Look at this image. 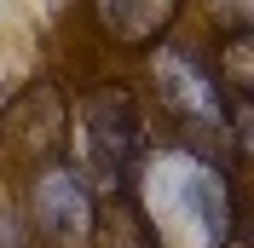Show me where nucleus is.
Instances as JSON below:
<instances>
[{
  "label": "nucleus",
  "instance_id": "nucleus-5",
  "mask_svg": "<svg viewBox=\"0 0 254 248\" xmlns=\"http://www.w3.org/2000/svg\"><path fill=\"white\" fill-rule=\"evenodd\" d=\"M179 0H98V17H104V29L127 47H150L162 41V29L174 23Z\"/></svg>",
  "mask_w": 254,
  "mask_h": 248
},
{
  "label": "nucleus",
  "instance_id": "nucleus-7",
  "mask_svg": "<svg viewBox=\"0 0 254 248\" xmlns=\"http://www.w3.org/2000/svg\"><path fill=\"white\" fill-rule=\"evenodd\" d=\"M243 23H249V0H225V29L237 35Z\"/></svg>",
  "mask_w": 254,
  "mask_h": 248
},
{
  "label": "nucleus",
  "instance_id": "nucleus-2",
  "mask_svg": "<svg viewBox=\"0 0 254 248\" xmlns=\"http://www.w3.org/2000/svg\"><path fill=\"white\" fill-rule=\"evenodd\" d=\"M81 144H87V168L104 190H122L139 179L144 122L127 87H93L81 98Z\"/></svg>",
  "mask_w": 254,
  "mask_h": 248
},
{
  "label": "nucleus",
  "instance_id": "nucleus-4",
  "mask_svg": "<svg viewBox=\"0 0 254 248\" xmlns=\"http://www.w3.org/2000/svg\"><path fill=\"white\" fill-rule=\"evenodd\" d=\"M156 81H162V98L179 110V122L208 127V133H220V127L231 122V116H225V93H220V81L208 75V69L190 58V52H162V58H156Z\"/></svg>",
  "mask_w": 254,
  "mask_h": 248
},
{
  "label": "nucleus",
  "instance_id": "nucleus-3",
  "mask_svg": "<svg viewBox=\"0 0 254 248\" xmlns=\"http://www.w3.org/2000/svg\"><path fill=\"white\" fill-rule=\"evenodd\" d=\"M29 202H35V225L47 231L52 248H81L87 237H93V225H98L93 196H87V185H81V173H69L64 162L41 168Z\"/></svg>",
  "mask_w": 254,
  "mask_h": 248
},
{
  "label": "nucleus",
  "instance_id": "nucleus-1",
  "mask_svg": "<svg viewBox=\"0 0 254 248\" xmlns=\"http://www.w3.org/2000/svg\"><path fill=\"white\" fill-rule=\"evenodd\" d=\"M144 190H150L144 231L156 248H225L237 208H231V185L214 162L162 156L144 173Z\"/></svg>",
  "mask_w": 254,
  "mask_h": 248
},
{
  "label": "nucleus",
  "instance_id": "nucleus-6",
  "mask_svg": "<svg viewBox=\"0 0 254 248\" xmlns=\"http://www.w3.org/2000/svg\"><path fill=\"white\" fill-rule=\"evenodd\" d=\"M0 248H29V243H23V225H17L12 208H0Z\"/></svg>",
  "mask_w": 254,
  "mask_h": 248
}]
</instances>
